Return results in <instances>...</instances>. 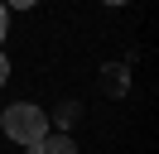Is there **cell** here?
<instances>
[{
    "instance_id": "3957f363",
    "label": "cell",
    "mask_w": 159,
    "mask_h": 154,
    "mask_svg": "<svg viewBox=\"0 0 159 154\" xmlns=\"http://www.w3.org/2000/svg\"><path fill=\"white\" fill-rule=\"evenodd\" d=\"M5 29H10V5L0 0V43H5Z\"/></svg>"
},
{
    "instance_id": "5b68a950",
    "label": "cell",
    "mask_w": 159,
    "mask_h": 154,
    "mask_svg": "<svg viewBox=\"0 0 159 154\" xmlns=\"http://www.w3.org/2000/svg\"><path fill=\"white\" fill-rule=\"evenodd\" d=\"M5 5H15V10H34L39 0H5Z\"/></svg>"
},
{
    "instance_id": "7a4b0ae2",
    "label": "cell",
    "mask_w": 159,
    "mask_h": 154,
    "mask_svg": "<svg viewBox=\"0 0 159 154\" xmlns=\"http://www.w3.org/2000/svg\"><path fill=\"white\" fill-rule=\"evenodd\" d=\"M29 149L34 154H77V144H72V135H48V130H43Z\"/></svg>"
},
{
    "instance_id": "8992f818",
    "label": "cell",
    "mask_w": 159,
    "mask_h": 154,
    "mask_svg": "<svg viewBox=\"0 0 159 154\" xmlns=\"http://www.w3.org/2000/svg\"><path fill=\"white\" fill-rule=\"evenodd\" d=\"M101 5H130V0H101Z\"/></svg>"
},
{
    "instance_id": "277c9868",
    "label": "cell",
    "mask_w": 159,
    "mask_h": 154,
    "mask_svg": "<svg viewBox=\"0 0 159 154\" xmlns=\"http://www.w3.org/2000/svg\"><path fill=\"white\" fill-rule=\"evenodd\" d=\"M5 77H10V58L0 53V87H5Z\"/></svg>"
},
{
    "instance_id": "6da1fadb",
    "label": "cell",
    "mask_w": 159,
    "mask_h": 154,
    "mask_svg": "<svg viewBox=\"0 0 159 154\" xmlns=\"http://www.w3.org/2000/svg\"><path fill=\"white\" fill-rule=\"evenodd\" d=\"M0 130L10 135L15 144H34L43 130H48V116H43V106H34V101H15V106H5V116H0Z\"/></svg>"
}]
</instances>
